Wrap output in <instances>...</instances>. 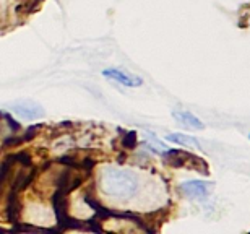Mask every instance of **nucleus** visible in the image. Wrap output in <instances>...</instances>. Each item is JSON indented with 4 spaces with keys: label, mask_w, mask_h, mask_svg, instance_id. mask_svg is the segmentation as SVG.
<instances>
[{
    "label": "nucleus",
    "mask_w": 250,
    "mask_h": 234,
    "mask_svg": "<svg viewBox=\"0 0 250 234\" xmlns=\"http://www.w3.org/2000/svg\"><path fill=\"white\" fill-rule=\"evenodd\" d=\"M99 187L106 195L117 200H128L138 192V177L119 168H107L101 172Z\"/></svg>",
    "instance_id": "f257e3e1"
},
{
    "label": "nucleus",
    "mask_w": 250,
    "mask_h": 234,
    "mask_svg": "<svg viewBox=\"0 0 250 234\" xmlns=\"http://www.w3.org/2000/svg\"><path fill=\"white\" fill-rule=\"evenodd\" d=\"M164 158H166V163L171 164L174 168H181V166H187V163H192L195 169H198L200 172L207 174L208 172V166L205 164L202 159L190 155L187 151H181V150H166L163 153Z\"/></svg>",
    "instance_id": "f03ea898"
},
{
    "label": "nucleus",
    "mask_w": 250,
    "mask_h": 234,
    "mask_svg": "<svg viewBox=\"0 0 250 234\" xmlns=\"http://www.w3.org/2000/svg\"><path fill=\"white\" fill-rule=\"evenodd\" d=\"M213 189L211 182H205V181H186L181 184V192L184 195H187L188 198H205L208 197L209 191Z\"/></svg>",
    "instance_id": "7ed1b4c3"
},
{
    "label": "nucleus",
    "mask_w": 250,
    "mask_h": 234,
    "mask_svg": "<svg viewBox=\"0 0 250 234\" xmlns=\"http://www.w3.org/2000/svg\"><path fill=\"white\" fill-rule=\"evenodd\" d=\"M12 111L17 114L18 117L24 119V121H34V119H41L44 116V109L29 101L15 103L12 106Z\"/></svg>",
    "instance_id": "20e7f679"
},
{
    "label": "nucleus",
    "mask_w": 250,
    "mask_h": 234,
    "mask_svg": "<svg viewBox=\"0 0 250 234\" xmlns=\"http://www.w3.org/2000/svg\"><path fill=\"white\" fill-rule=\"evenodd\" d=\"M103 75L109 80H112V82H117V83H121V85H124V86H128V88H137L143 83V80L140 77L130 75V73H127V72L119 70V68H106V70L103 72Z\"/></svg>",
    "instance_id": "39448f33"
},
{
    "label": "nucleus",
    "mask_w": 250,
    "mask_h": 234,
    "mask_svg": "<svg viewBox=\"0 0 250 234\" xmlns=\"http://www.w3.org/2000/svg\"><path fill=\"white\" fill-rule=\"evenodd\" d=\"M172 116H174V119H176L177 124H181V126L186 127V128H193V130H203L205 128V124L200 121L197 116H193L192 112L174 111Z\"/></svg>",
    "instance_id": "423d86ee"
},
{
    "label": "nucleus",
    "mask_w": 250,
    "mask_h": 234,
    "mask_svg": "<svg viewBox=\"0 0 250 234\" xmlns=\"http://www.w3.org/2000/svg\"><path fill=\"white\" fill-rule=\"evenodd\" d=\"M167 142H172L176 145L186 147V148H195V150H200V142L192 135H186V133H169L166 137Z\"/></svg>",
    "instance_id": "0eeeda50"
},
{
    "label": "nucleus",
    "mask_w": 250,
    "mask_h": 234,
    "mask_svg": "<svg viewBox=\"0 0 250 234\" xmlns=\"http://www.w3.org/2000/svg\"><path fill=\"white\" fill-rule=\"evenodd\" d=\"M249 140H250V133H249Z\"/></svg>",
    "instance_id": "6e6552de"
}]
</instances>
